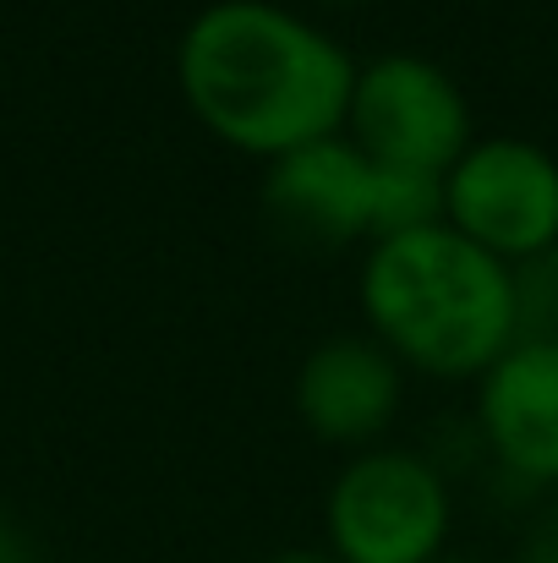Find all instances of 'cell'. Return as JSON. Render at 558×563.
Instances as JSON below:
<instances>
[{"label":"cell","mask_w":558,"mask_h":563,"mask_svg":"<svg viewBox=\"0 0 558 563\" xmlns=\"http://www.w3.org/2000/svg\"><path fill=\"white\" fill-rule=\"evenodd\" d=\"M263 563H340L329 548H285V553H274V559Z\"/></svg>","instance_id":"13"},{"label":"cell","mask_w":558,"mask_h":563,"mask_svg":"<svg viewBox=\"0 0 558 563\" xmlns=\"http://www.w3.org/2000/svg\"><path fill=\"white\" fill-rule=\"evenodd\" d=\"M471 416L493 471L558 493V340H515L477 377Z\"/></svg>","instance_id":"7"},{"label":"cell","mask_w":558,"mask_h":563,"mask_svg":"<svg viewBox=\"0 0 558 563\" xmlns=\"http://www.w3.org/2000/svg\"><path fill=\"white\" fill-rule=\"evenodd\" d=\"M351 82V49L285 0H208L176 44L197 126L263 165L346 132Z\"/></svg>","instance_id":"1"},{"label":"cell","mask_w":558,"mask_h":563,"mask_svg":"<svg viewBox=\"0 0 558 563\" xmlns=\"http://www.w3.org/2000/svg\"><path fill=\"white\" fill-rule=\"evenodd\" d=\"M405 399V367L372 340V334H329L318 340L291 383V405L302 427L329 443L362 454L383 443Z\"/></svg>","instance_id":"8"},{"label":"cell","mask_w":558,"mask_h":563,"mask_svg":"<svg viewBox=\"0 0 558 563\" xmlns=\"http://www.w3.org/2000/svg\"><path fill=\"white\" fill-rule=\"evenodd\" d=\"M444 224L499 263L558 246V154L532 137H477L444 176Z\"/></svg>","instance_id":"5"},{"label":"cell","mask_w":558,"mask_h":563,"mask_svg":"<svg viewBox=\"0 0 558 563\" xmlns=\"http://www.w3.org/2000/svg\"><path fill=\"white\" fill-rule=\"evenodd\" d=\"M422 454H427L449 482L466 476V471H488V443H482V427H477L471 410H466V416H438L433 432L422 438Z\"/></svg>","instance_id":"10"},{"label":"cell","mask_w":558,"mask_h":563,"mask_svg":"<svg viewBox=\"0 0 558 563\" xmlns=\"http://www.w3.org/2000/svg\"><path fill=\"white\" fill-rule=\"evenodd\" d=\"M313 5H362V0H313Z\"/></svg>","instance_id":"15"},{"label":"cell","mask_w":558,"mask_h":563,"mask_svg":"<svg viewBox=\"0 0 558 563\" xmlns=\"http://www.w3.org/2000/svg\"><path fill=\"white\" fill-rule=\"evenodd\" d=\"M455 482L405 443H372L324 493V542L340 563H433L449 553Z\"/></svg>","instance_id":"3"},{"label":"cell","mask_w":558,"mask_h":563,"mask_svg":"<svg viewBox=\"0 0 558 563\" xmlns=\"http://www.w3.org/2000/svg\"><path fill=\"white\" fill-rule=\"evenodd\" d=\"M521 340H558V246L510 268Z\"/></svg>","instance_id":"9"},{"label":"cell","mask_w":558,"mask_h":563,"mask_svg":"<svg viewBox=\"0 0 558 563\" xmlns=\"http://www.w3.org/2000/svg\"><path fill=\"white\" fill-rule=\"evenodd\" d=\"M433 563H488V559H477V553H455V548H449L444 559H433Z\"/></svg>","instance_id":"14"},{"label":"cell","mask_w":558,"mask_h":563,"mask_svg":"<svg viewBox=\"0 0 558 563\" xmlns=\"http://www.w3.org/2000/svg\"><path fill=\"white\" fill-rule=\"evenodd\" d=\"M357 307L400 367L438 383H477L521 340L510 263L471 246L444 219L372 241Z\"/></svg>","instance_id":"2"},{"label":"cell","mask_w":558,"mask_h":563,"mask_svg":"<svg viewBox=\"0 0 558 563\" xmlns=\"http://www.w3.org/2000/svg\"><path fill=\"white\" fill-rule=\"evenodd\" d=\"M346 137L372 165L449 176V165L477 143V121H471L466 88L438 60L416 49H389L357 66Z\"/></svg>","instance_id":"4"},{"label":"cell","mask_w":558,"mask_h":563,"mask_svg":"<svg viewBox=\"0 0 558 563\" xmlns=\"http://www.w3.org/2000/svg\"><path fill=\"white\" fill-rule=\"evenodd\" d=\"M515 563H558V493H548V498L521 520Z\"/></svg>","instance_id":"11"},{"label":"cell","mask_w":558,"mask_h":563,"mask_svg":"<svg viewBox=\"0 0 558 563\" xmlns=\"http://www.w3.org/2000/svg\"><path fill=\"white\" fill-rule=\"evenodd\" d=\"M0 563H39V542L22 520L0 515Z\"/></svg>","instance_id":"12"},{"label":"cell","mask_w":558,"mask_h":563,"mask_svg":"<svg viewBox=\"0 0 558 563\" xmlns=\"http://www.w3.org/2000/svg\"><path fill=\"white\" fill-rule=\"evenodd\" d=\"M258 208L269 230L302 252H346L383 241V165L335 132L263 165Z\"/></svg>","instance_id":"6"}]
</instances>
